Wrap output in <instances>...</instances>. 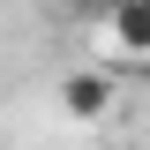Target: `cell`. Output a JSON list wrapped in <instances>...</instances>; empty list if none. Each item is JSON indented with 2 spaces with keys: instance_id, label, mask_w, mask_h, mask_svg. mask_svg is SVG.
<instances>
[{
  "instance_id": "1",
  "label": "cell",
  "mask_w": 150,
  "mask_h": 150,
  "mask_svg": "<svg viewBox=\"0 0 150 150\" xmlns=\"http://www.w3.org/2000/svg\"><path fill=\"white\" fill-rule=\"evenodd\" d=\"M60 112H68L75 128L112 120V112H120V75H112V68H75V75H60Z\"/></svg>"
},
{
  "instance_id": "2",
  "label": "cell",
  "mask_w": 150,
  "mask_h": 150,
  "mask_svg": "<svg viewBox=\"0 0 150 150\" xmlns=\"http://www.w3.org/2000/svg\"><path fill=\"white\" fill-rule=\"evenodd\" d=\"M105 45L120 60H150V0H120L105 8Z\"/></svg>"
},
{
  "instance_id": "3",
  "label": "cell",
  "mask_w": 150,
  "mask_h": 150,
  "mask_svg": "<svg viewBox=\"0 0 150 150\" xmlns=\"http://www.w3.org/2000/svg\"><path fill=\"white\" fill-rule=\"evenodd\" d=\"M105 8H120V0H105Z\"/></svg>"
}]
</instances>
